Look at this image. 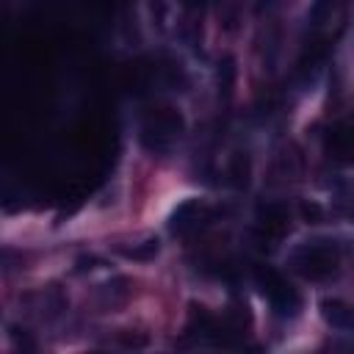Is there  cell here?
Segmentation results:
<instances>
[{
    "label": "cell",
    "mask_w": 354,
    "mask_h": 354,
    "mask_svg": "<svg viewBox=\"0 0 354 354\" xmlns=\"http://www.w3.org/2000/svg\"><path fill=\"white\" fill-rule=\"evenodd\" d=\"M260 224L271 235H282L288 230V210L282 205H266L260 207Z\"/></svg>",
    "instance_id": "6"
},
{
    "label": "cell",
    "mask_w": 354,
    "mask_h": 354,
    "mask_svg": "<svg viewBox=\"0 0 354 354\" xmlns=\"http://www.w3.org/2000/svg\"><path fill=\"white\" fill-rule=\"evenodd\" d=\"M254 279H257V285H260V293L268 299V304L274 307L277 315L290 318V315L299 313L301 296H299V290H296L279 271H274V268H268V266H257V268H254Z\"/></svg>",
    "instance_id": "3"
},
{
    "label": "cell",
    "mask_w": 354,
    "mask_h": 354,
    "mask_svg": "<svg viewBox=\"0 0 354 354\" xmlns=\"http://www.w3.org/2000/svg\"><path fill=\"white\" fill-rule=\"evenodd\" d=\"M321 313H324V318H326L329 326L343 329V332L351 329V307L343 299H326L321 304Z\"/></svg>",
    "instance_id": "5"
},
{
    "label": "cell",
    "mask_w": 354,
    "mask_h": 354,
    "mask_svg": "<svg viewBox=\"0 0 354 354\" xmlns=\"http://www.w3.org/2000/svg\"><path fill=\"white\" fill-rule=\"evenodd\" d=\"M158 249H160V243H158V238H144V241H138V243H133V246H119V252L124 254V257H130V260H152L155 254H158Z\"/></svg>",
    "instance_id": "7"
},
{
    "label": "cell",
    "mask_w": 354,
    "mask_h": 354,
    "mask_svg": "<svg viewBox=\"0 0 354 354\" xmlns=\"http://www.w3.org/2000/svg\"><path fill=\"white\" fill-rule=\"evenodd\" d=\"M183 127H185V122H183V116H180L174 108H152V111L141 119V127H138L141 144H144L149 152L163 155V152H169L171 144L183 136Z\"/></svg>",
    "instance_id": "2"
},
{
    "label": "cell",
    "mask_w": 354,
    "mask_h": 354,
    "mask_svg": "<svg viewBox=\"0 0 354 354\" xmlns=\"http://www.w3.org/2000/svg\"><path fill=\"white\" fill-rule=\"evenodd\" d=\"M340 266V249L335 241L329 238H315V241H304L290 252V268L310 279V282H321L329 279Z\"/></svg>",
    "instance_id": "1"
},
{
    "label": "cell",
    "mask_w": 354,
    "mask_h": 354,
    "mask_svg": "<svg viewBox=\"0 0 354 354\" xmlns=\"http://www.w3.org/2000/svg\"><path fill=\"white\" fill-rule=\"evenodd\" d=\"M329 141H332V155H337V158L348 155V130L346 127H335Z\"/></svg>",
    "instance_id": "8"
},
{
    "label": "cell",
    "mask_w": 354,
    "mask_h": 354,
    "mask_svg": "<svg viewBox=\"0 0 354 354\" xmlns=\"http://www.w3.org/2000/svg\"><path fill=\"white\" fill-rule=\"evenodd\" d=\"M207 213H210V210H207L202 202L188 199V202L177 205V210H174V213H171V218H169V227H171V232H174V235H185V232L196 230V227L205 221V216H207Z\"/></svg>",
    "instance_id": "4"
}]
</instances>
